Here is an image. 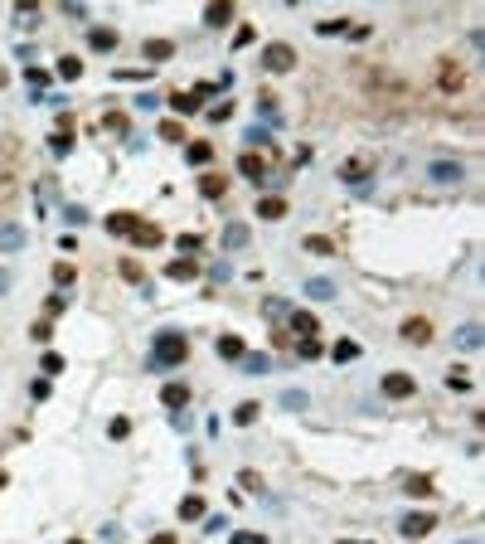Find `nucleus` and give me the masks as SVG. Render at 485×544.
Returning <instances> with one entry per match:
<instances>
[{
	"mask_svg": "<svg viewBox=\"0 0 485 544\" xmlns=\"http://www.w3.org/2000/svg\"><path fill=\"white\" fill-rule=\"evenodd\" d=\"M107 437H112V442H127V437H132V418H112Z\"/></svg>",
	"mask_w": 485,
	"mask_h": 544,
	"instance_id": "e433bc0d",
	"label": "nucleus"
},
{
	"mask_svg": "<svg viewBox=\"0 0 485 544\" xmlns=\"http://www.w3.org/2000/svg\"><path fill=\"white\" fill-rule=\"evenodd\" d=\"M136 229H141V214H132V209H122V214H107V234H112V239H132Z\"/></svg>",
	"mask_w": 485,
	"mask_h": 544,
	"instance_id": "39448f33",
	"label": "nucleus"
},
{
	"mask_svg": "<svg viewBox=\"0 0 485 544\" xmlns=\"http://www.w3.org/2000/svg\"><path fill=\"white\" fill-rule=\"evenodd\" d=\"M262 68H267V73H292V68H297V49H292V44H267V49H262Z\"/></svg>",
	"mask_w": 485,
	"mask_h": 544,
	"instance_id": "f03ea898",
	"label": "nucleus"
},
{
	"mask_svg": "<svg viewBox=\"0 0 485 544\" xmlns=\"http://www.w3.org/2000/svg\"><path fill=\"white\" fill-rule=\"evenodd\" d=\"M39 365H44V380H49V375H58V370H63V355H58V350H49L44 360H39Z\"/></svg>",
	"mask_w": 485,
	"mask_h": 544,
	"instance_id": "a18cd8bd",
	"label": "nucleus"
},
{
	"mask_svg": "<svg viewBox=\"0 0 485 544\" xmlns=\"http://www.w3.org/2000/svg\"><path fill=\"white\" fill-rule=\"evenodd\" d=\"M432 530H437V516H432V511L403 520V540H422V535H432Z\"/></svg>",
	"mask_w": 485,
	"mask_h": 544,
	"instance_id": "9d476101",
	"label": "nucleus"
},
{
	"mask_svg": "<svg viewBox=\"0 0 485 544\" xmlns=\"http://www.w3.org/2000/svg\"><path fill=\"white\" fill-rule=\"evenodd\" d=\"M151 544H180V540H175V535L165 530V535H156V540H151Z\"/></svg>",
	"mask_w": 485,
	"mask_h": 544,
	"instance_id": "052dcab7",
	"label": "nucleus"
},
{
	"mask_svg": "<svg viewBox=\"0 0 485 544\" xmlns=\"http://www.w3.org/2000/svg\"><path fill=\"white\" fill-rule=\"evenodd\" d=\"M199 194H204V199H223V194H228V175L204 170V175H199Z\"/></svg>",
	"mask_w": 485,
	"mask_h": 544,
	"instance_id": "f8f14e48",
	"label": "nucleus"
},
{
	"mask_svg": "<svg viewBox=\"0 0 485 544\" xmlns=\"http://www.w3.org/2000/svg\"><path fill=\"white\" fill-rule=\"evenodd\" d=\"M165 277H170V282H194V277H199V263H194V258H175V263L165 268Z\"/></svg>",
	"mask_w": 485,
	"mask_h": 544,
	"instance_id": "6ab92c4d",
	"label": "nucleus"
},
{
	"mask_svg": "<svg viewBox=\"0 0 485 544\" xmlns=\"http://www.w3.org/2000/svg\"><path fill=\"white\" fill-rule=\"evenodd\" d=\"M117 83H151V68L136 73V68H117Z\"/></svg>",
	"mask_w": 485,
	"mask_h": 544,
	"instance_id": "49530a36",
	"label": "nucleus"
},
{
	"mask_svg": "<svg viewBox=\"0 0 485 544\" xmlns=\"http://www.w3.org/2000/svg\"><path fill=\"white\" fill-rule=\"evenodd\" d=\"M54 73H58V78H63V83L82 78V58H78V54H63V58H58V68H54Z\"/></svg>",
	"mask_w": 485,
	"mask_h": 544,
	"instance_id": "c756f323",
	"label": "nucleus"
},
{
	"mask_svg": "<svg viewBox=\"0 0 485 544\" xmlns=\"http://www.w3.org/2000/svg\"><path fill=\"white\" fill-rule=\"evenodd\" d=\"M252 418H257V404H252V399H247V404H238V408H233V423H238V428H247Z\"/></svg>",
	"mask_w": 485,
	"mask_h": 544,
	"instance_id": "ea45409f",
	"label": "nucleus"
},
{
	"mask_svg": "<svg viewBox=\"0 0 485 544\" xmlns=\"http://www.w3.org/2000/svg\"><path fill=\"white\" fill-rule=\"evenodd\" d=\"M29 394H34V399H39V404H44V399H49V394H54V389H49V380H34V384H29Z\"/></svg>",
	"mask_w": 485,
	"mask_h": 544,
	"instance_id": "603ef678",
	"label": "nucleus"
},
{
	"mask_svg": "<svg viewBox=\"0 0 485 544\" xmlns=\"http://www.w3.org/2000/svg\"><path fill=\"white\" fill-rule=\"evenodd\" d=\"M141 54L151 58V63H165V58L175 54V44H170V39H151V44H141Z\"/></svg>",
	"mask_w": 485,
	"mask_h": 544,
	"instance_id": "c85d7f7f",
	"label": "nucleus"
},
{
	"mask_svg": "<svg viewBox=\"0 0 485 544\" xmlns=\"http://www.w3.org/2000/svg\"><path fill=\"white\" fill-rule=\"evenodd\" d=\"M117 272H122L127 282H141V277H146V272H141V263H136V258H122V263H117Z\"/></svg>",
	"mask_w": 485,
	"mask_h": 544,
	"instance_id": "a19ab883",
	"label": "nucleus"
},
{
	"mask_svg": "<svg viewBox=\"0 0 485 544\" xmlns=\"http://www.w3.org/2000/svg\"><path fill=\"white\" fill-rule=\"evenodd\" d=\"M287 321H292V330H297V340H311V335H316V330H321V321H316V316H311V311H292V316H287Z\"/></svg>",
	"mask_w": 485,
	"mask_h": 544,
	"instance_id": "aec40b11",
	"label": "nucleus"
},
{
	"mask_svg": "<svg viewBox=\"0 0 485 544\" xmlns=\"http://www.w3.org/2000/svg\"><path fill=\"white\" fill-rule=\"evenodd\" d=\"M68 544H82V540H68Z\"/></svg>",
	"mask_w": 485,
	"mask_h": 544,
	"instance_id": "e2e57ef3",
	"label": "nucleus"
},
{
	"mask_svg": "<svg viewBox=\"0 0 485 544\" xmlns=\"http://www.w3.org/2000/svg\"><path fill=\"white\" fill-rule=\"evenodd\" d=\"M49 277H54V287H73L78 268H73V263H54V272H49Z\"/></svg>",
	"mask_w": 485,
	"mask_h": 544,
	"instance_id": "473e14b6",
	"label": "nucleus"
},
{
	"mask_svg": "<svg viewBox=\"0 0 485 544\" xmlns=\"http://www.w3.org/2000/svg\"><path fill=\"white\" fill-rule=\"evenodd\" d=\"M262 316H267V321H287V316H292V301L287 297H262Z\"/></svg>",
	"mask_w": 485,
	"mask_h": 544,
	"instance_id": "a878e982",
	"label": "nucleus"
},
{
	"mask_svg": "<svg viewBox=\"0 0 485 544\" xmlns=\"http://www.w3.org/2000/svg\"><path fill=\"white\" fill-rule=\"evenodd\" d=\"M297 355L301 360H321V340L311 335V340H297Z\"/></svg>",
	"mask_w": 485,
	"mask_h": 544,
	"instance_id": "c03bdc74",
	"label": "nucleus"
},
{
	"mask_svg": "<svg viewBox=\"0 0 485 544\" xmlns=\"http://www.w3.org/2000/svg\"><path fill=\"white\" fill-rule=\"evenodd\" d=\"M175 248H180V258H194V253L204 248V239H199V234H180V239H175Z\"/></svg>",
	"mask_w": 485,
	"mask_h": 544,
	"instance_id": "f704fd0d",
	"label": "nucleus"
},
{
	"mask_svg": "<svg viewBox=\"0 0 485 544\" xmlns=\"http://www.w3.org/2000/svg\"><path fill=\"white\" fill-rule=\"evenodd\" d=\"M161 141L180 146V141H185V122H175V117H170V122H161Z\"/></svg>",
	"mask_w": 485,
	"mask_h": 544,
	"instance_id": "2f4dec72",
	"label": "nucleus"
},
{
	"mask_svg": "<svg viewBox=\"0 0 485 544\" xmlns=\"http://www.w3.org/2000/svg\"><path fill=\"white\" fill-rule=\"evenodd\" d=\"M63 306H68V301H63V292H54V297L44 301V311H49V316H63Z\"/></svg>",
	"mask_w": 485,
	"mask_h": 544,
	"instance_id": "8fccbe9b",
	"label": "nucleus"
},
{
	"mask_svg": "<svg viewBox=\"0 0 485 544\" xmlns=\"http://www.w3.org/2000/svg\"><path fill=\"white\" fill-rule=\"evenodd\" d=\"M10 282H15V272H10V268H0V297L10 292Z\"/></svg>",
	"mask_w": 485,
	"mask_h": 544,
	"instance_id": "bf43d9fd",
	"label": "nucleus"
},
{
	"mask_svg": "<svg viewBox=\"0 0 485 544\" xmlns=\"http://www.w3.org/2000/svg\"><path fill=\"white\" fill-rule=\"evenodd\" d=\"M25 248V229L20 224H0V253H20Z\"/></svg>",
	"mask_w": 485,
	"mask_h": 544,
	"instance_id": "412c9836",
	"label": "nucleus"
},
{
	"mask_svg": "<svg viewBox=\"0 0 485 544\" xmlns=\"http://www.w3.org/2000/svg\"><path fill=\"white\" fill-rule=\"evenodd\" d=\"M228 117H233V103H228V98H223L218 108H209V122H228Z\"/></svg>",
	"mask_w": 485,
	"mask_h": 544,
	"instance_id": "de8ad7c7",
	"label": "nucleus"
},
{
	"mask_svg": "<svg viewBox=\"0 0 485 544\" xmlns=\"http://www.w3.org/2000/svg\"><path fill=\"white\" fill-rule=\"evenodd\" d=\"M204 25H209V29H223V25H233V0H214V5L204 10Z\"/></svg>",
	"mask_w": 485,
	"mask_h": 544,
	"instance_id": "4468645a",
	"label": "nucleus"
},
{
	"mask_svg": "<svg viewBox=\"0 0 485 544\" xmlns=\"http://www.w3.org/2000/svg\"><path fill=\"white\" fill-rule=\"evenodd\" d=\"M257 219H267V224L287 219V199H282V194H267V199H257Z\"/></svg>",
	"mask_w": 485,
	"mask_h": 544,
	"instance_id": "a211bd4d",
	"label": "nucleus"
},
{
	"mask_svg": "<svg viewBox=\"0 0 485 544\" xmlns=\"http://www.w3.org/2000/svg\"><path fill=\"white\" fill-rule=\"evenodd\" d=\"M238 481H242V491H262V481H257V471H242Z\"/></svg>",
	"mask_w": 485,
	"mask_h": 544,
	"instance_id": "4d7b16f0",
	"label": "nucleus"
},
{
	"mask_svg": "<svg viewBox=\"0 0 485 544\" xmlns=\"http://www.w3.org/2000/svg\"><path fill=\"white\" fill-rule=\"evenodd\" d=\"M369 175H374V161H369V156H354V161L340 165V180H350V185H364Z\"/></svg>",
	"mask_w": 485,
	"mask_h": 544,
	"instance_id": "6e6552de",
	"label": "nucleus"
},
{
	"mask_svg": "<svg viewBox=\"0 0 485 544\" xmlns=\"http://www.w3.org/2000/svg\"><path fill=\"white\" fill-rule=\"evenodd\" d=\"M5 83H10V78H5V68H0V88H5Z\"/></svg>",
	"mask_w": 485,
	"mask_h": 544,
	"instance_id": "680f3d73",
	"label": "nucleus"
},
{
	"mask_svg": "<svg viewBox=\"0 0 485 544\" xmlns=\"http://www.w3.org/2000/svg\"><path fill=\"white\" fill-rule=\"evenodd\" d=\"M189 360V335L175 326L156 330V340H151V355H146V370L151 375H161V370H180Z\"/></svg>",
	"mask_w": 485,
	"mask_h": 544,
	"instance_id": "f257e3e1",
	"label": "nucleus"
},
{
	"mask_svg": "<svg viewBox=\"0 0 485 544\" xmlns=\"http://www.w3.org/2000/svg\"><path fill=\"white\" fill-rule=\"evenodd\" d=\"M427 175L437 180V185H457L466 170H461V161H432V165H427Z\"/></svg>",
	"mask_w": 485,
	"mask_h": 544,
	"instance_id": "9b49d317",
	"label": "nucleus"
},
{
	"mask_svg": "<svg viewBox=\"0 0 485 544\" xmlns=\"http://www.w3.org/2000/svg\"><path fill=\"white\" fill-rule=\"evenodd\" d=\"M233 277V268H228V258H218V268H214V282H228Z\"/></svg>",
	"mask_w": 485,
	"mask_h": 544,
	"instance_id": "13d9d810",
	"label": "nucleus"
},
{
	"mask_svg": "<svg viewBox=\"0 0 485 544\" xmlns=\"http://www.w3.org/2000/svg\"><path fill=\"white\" fill-rule=\"evenodd\" d=\"M49 151H54L58 161H63V156H68V151H73V127H58V132L49 136Z\"/></svg>",
	"mask_w": 485,
	"mask_h": 544,
	"instance_id": "cd10ccee",
	"label": "nucleus"
},
{
	"mask_svg": "<svg viewBox=\"0 0 485 544\" xmlns=\"http://www.w3.org/2000/svg\"><path fill=\"white\" fill-rule=\"evenodd\" d=\"M161 404L170 408V413H180V408L189 404V384H185V380H170V384L161 389Z\"/></svg>",
	"mask_w": 485,
	"mask_h": 544,
	"instance_id": "1a4fd4ad",
	"label": "nucleus"
},
{
	"mask_svg": "<svg viewBox=\"0 0 485 544\" xmlns=\"http://www.w3.org/2000/svg\"><path fill=\"white\" fill-rule=\"evenodd\" d=\"M330 360H335V365H354V360H359V340H350V335L335 340V345H330Z\"/></svg>",
	"mask_w": 485,
	"mask_h": 544,
	"instance_id": "4be33fe9",
	"label": "nucleus"
},
{
	"mask_svg": "<svg viewBox=\"0 0 485 544\" xmlns=\"http://www.w3.org/2000/svg\"><path fill=\"white\" fill-rule=\"evenodd\" d=\"M378 389H383L388 399H412V394H417V380H412V375H403V370H393V375H383V380H378Z\"/></svg>",
	"mask_w": 485,
	"mask_h": 544,
	"instance_id": "20e7f679",
	"label": "nucleus"
},
{
	"mask_svg": "<svg viewBox=\"0 0 485 544\" xmlns=\"http://www.w3.org/2000/svg\"><path fill=\"white\" fill-rule=\"evenodd\" d=\"M316 29H321V34H345V29H350V25H345V20H321V25H316Z\"/></svg>",
	"mask_w": 485,
	"mask_h": 544,
	"instance_id": "3c124183",
	"label": "nucleus"
},
{
	"mask_svg": "<svg viewBox=\"0 0 485 544\" xmlns=\"http://www.w3.org/2000/svg\"><path fill=\"white\" fill-rule=\"evenodd\" d=\"M25 83H29V88H34V93H44V88H49V83H54V78H49L44 68H29V73H25Z\"/></svg>",
	"mask_w": 485,
	"mask_h": 544,
	"instance_id": "37998d69",
	"label": "nucleus"
},
{
	"mask_svg": "<svg viewBox=\"0 0 485 544\" xmlns=\"http://www.w3.org/2000/svg\"><path fill=\"white\" fill-rule=\"evenodd\" d=\"M247 141H252V146H262V151H267L272 141H267V132H262V127H252V132H247Z\"/></svg>",
	"mask_w": 485,
	"mask_h": 544,
	"instance_id": "6e6d98bb",
	"label": "nucleus"
},
{
	"mask_svg": "<svg viewBox=\"0 0 485 544\" xmlns=\"http://www.w3.org/2000/svg\"><path fill=\"white\" fill-rule=\"evenodd\" d=\"M301 248H306V253H316V258H335V253H340V244H330L325 234H311V239H301Z\"/></svg>",
	"mask_w": 485,
	"mask_h": 544,
	"instance_id": "5701e85b",
	"label": "nucleus"
},
{
	"mask_svg": "<svg viewBox=\"0 0 485 544\" xmlns=\"http://www.w3.org/2000/svg\"><path fill=\"white\" fill-rule=\"evenodd\" d=\"M466 544H476V540H466Z\"/></svg>",
	"mask_w": 485,
	"mask_h": 544,
	"instance_id": "69168bd1",
	"label": "nucleus"
},
{
	"mask_svg": "<svg viewBox=\"0 0 485 544\" xmlns=\"http://www.w3.org/2000/svg\"><path fill=\"white\" fill-rule=\"evenodd\" d=\"M398 330H403L407 345H427V340H432V321H427V316H407Z\"/></svg>",
	"mask_w": 485,
	"mask_h": 544,
	"instance_id": "423d86ee",
	"label": "nucleus"
},
{
	"mask_svg": "<svg viewBox=\"0 0 485 544\" xmlns=\"http://www.w3.org/2000/svg\"><path fill=\"white\" fill-rule=\"evenodd\" d=\"M403 491H407V496H432L437 486H432V476H407V481H403Z\"/></svg>",
	"mask_w": 485,
	"mask_h": 544,
	"instance_id": "c9c22d12",
	"label": "nucleus"
},
{
	"mask_svg": "<svg viewBox=\"0 0 485 544\" xmlns=\"http://www.w3.org/2000/svg\"><path fill=\"white\" fill-rule=\"evenodd\" d=\"M252 44V25H238V34H233V49H247Z\"/></svg>",
	"mask_w": 485,
	"mask_h": 544,
	"instance_id": "09e8293b",
	"label": "nucleus"
},
{
	"mask_svg": "<svg viewBox=\"0 0 485 544\" xmlns=\"http://www.w3.org/2000/svg\"><path fill=\"white\" fill-rule=\"evenodd\" d=\"M87 49H92V54H112V49H117V29L92 25L87 29Z\"/></svg>",
	"mask_w": 485,
	"mask_h": 544,
	"instance_id": "ddd939ff",
	"label": "nucleus"
},
{
	"mask_svg": "<svg viewBox=\"0 0 485 544\" xmlns=\"http://www.w3.org/2000/svg\"><path fill=\"white\" fill-rule=\"evenodd\" d=\"M185 156H189V165H209L214 161V146H209V141H189Z\"/></svg>",
	"mask_w": 485,
	"mask_h": 544,
	"instance_id": "7c9ffc66",
	"label": "nucleus"
},
{
	"mask_svg": "<svg viewBox=\"0 0 485 544\" xmlns=\"http://www.w3.org/2000/svg\"><path fill=\"white\" fill-rule=\"evenodd\" d=\"M165 103H170V112H175V117H189V112H199V98H194V93H170Z\"/></svg>",
	"mask_w": 485,
	"mask_h": 544,
	"instance_id": "bb28decb",
	"label": "nucleus"
},
{
	"mask_svg": "<svg viewBox=\"0 0 485 544\" xmlns=\"http://www.w3.org/2000/svg\"><path fill=\"white\" fill-rule=\"evenodd\" d=\"M311 404V399H306V389H287V394H282V408H292V413H297V408H306Z\"/></svg>",
	"mask_w": 485,
	"mask_h": 544,
	"instance_id": "58836bf2",
	"label": "nucleus"
},
{
	"mask_svg": "<svg viewBox=\"0 0 485 544\" xmlns=\"http://www.w3.org/2000/svg\"><path fill=\"white\" fill-rule=\"evenodd\" d=\"M132 244L136 248H156V244H165V234L156 229V224H146V219H141V229L132 234Z\"/></svg>",
	"mask_w": 485,
	"mask_h": 544,
	"instance_id": "b1692460",
	"label": "nucleus"
},
{
	"mask_svg": "<svg viewBox=\"0 0 485 544\" xmlns=\"http://www.w3.org/2000/svg\"><path fill=\"white\" fill-rule=\"evenodd\" d=\"M252 244V234H247V224H228L223 229V253H238V248Z\"/></svg>",
	"mask_w": 485,
	"mask_h": 544,
	"instance_id": "2eb2a0df",
	"label": "nucleus"
},
{
	"mask_svg": "<svg viewBox=\"0 0 485 544\" xmlns=\"http://www.w3.org/2000/svg\"><path fill=\"white\" fill-rule=\"evenodd\" d=\"M335 292H340V287H335L330 277H306V297L311 301H335Z\"/></svg>",
	"mask_w": 485,
	"mask_h": 544,
	"instance_id": "dca6fc26",
	"label": "nucleus"
},
{
	"mask_svg": "<svg viewBox=\"0 0 485 544\" xmlns=\"http://www.w3.org/2000/svg\"><path fill=\"white\" fill-rule=\"evenodd\" d=\"M180 520H204V501H199V496H185V501H180Z\"/></svg>",
	"mask_w": 485,
	"mask_h": 544,
	"instance_id": "72a5a7b5",
	"label": "nucleus"
},
{
	"mask_svg": "<svg viewBox=\"0 0 485 544\" xmlns=\"http://www.w3.org/2000/svg\"><path fill=\"white\" fill-rule=\"evenodd\" d=\"M238 170H242V180H252V185H262V180H267V161H262L257 151H242V156H238Z\"/></svg>",
	"mask_w": 485,
	"mask_h": 544,
	"instance_id": "0eeeda50",
	"label": "nucleus"
},
{
	"mask_svg": "<svg viewBox=\"0 0 485 544\" xmlns=\"http://www.w3.org/2000/svg\"><path fill=\"white\" fill-rule=\"evenodd\" d=\"M102 127H112V132H127V117H122V112H107V122H102Z\"/></svg>",
	"mask_w": 485,
	"mask_h": 544,
	"instance_id": "5fc2aeb1",
	"label": "nucleus"
},
{
	"mask_svg": "<svg viewBox=\"0 0 485 544\" xmlns=\"http://www.w3.org/2000/svg\"><path fill=\"white\" fill-rule=\"evenodd\" d=\"M437 88H442V93H461V88H466V68H461L452 54L437 58Z\"/></svg>",
	"mask_w": 485,
	"mask_h": 544,
	"instance_id": "7ed1b4c3",
	"label": "nucleus"
},
{
	"mask_svg": "<svg viewBox=\"0 0 485 544\" xmlns=\"http://www.w3.org/2000/svg\"><path fill=\"white\" fill-rule=\"evenodd\" d=\"M457 345L466 355H476V350H481V326H476V321H466V326L457 330Z\"/></svg>",
	"mask_w": 485,
	"mask_h": 544,
	"instance_id": "393cba45",
	"label": "nucleus"
},
{
	"mask_svg": "<svg viewBox=\"0 0 485 544\" xmlns=\"http://www.w3.org/2000/svg\"><path fill=\"white\" fill-rule=\"evenodd\" d=\"M238 365L247 370V375H267V370H272V360H267V355H252V360H238Z\"/></svg>",
	"mask_w": 485,
	"mask_h": 544,
	"instance_id": "79ce46f5",
	"label": "nucleus"
},
{
	"mask_svg": "<svg viewBox=\"0 0 485 544\" xmlns=\"http://www.w3.org/2000/svg\"><path fill=\"white\" fill-rule=\"evenodd\" d=\"M447 389H457V394H471V375H466V370H447Z\"/></svg>",
	"mask_w": 485,
	"mask_h": 544,
	"instance_id": "4c0bfd02",
	"label": "nucleus"
},
{
	"mask_svg": "<svg viewBox=\"0 0 485 544\" xmlns=\"http://www.w3.org/2000/svg\"><path fill=\"white\" fill-rule=\"evenodd\" d=\"M233 544H267V540H262V535H252V530H238V535H233Z\"/></svg>",
	"mask_w": 485,
	"mask_h": 544,
	"instance_id": "864d4df0",
	"label": "nucleus"
},
{
	"mask_svg": "<svg viewBox=\"0 0 485 544\" xmlns=\"http://www.w3.org/2000/svg\"><path fill=\"white\" fill-rule=\"evenodd\" d=\"M247 345H242V335H218V360H228V365H238Z\"/></svg>",
	"mask_w": 485,
	"mask_h": 544,
	"instance_id": "f3484780",
	"label": "nucleus"
},
{
	"mask_svg": "<svg viewBox=\"0 0 485 544\" xmlns=\"http://www.w3.org/2000/svg\"><path fill=\"white\" fill-rule=\"evenodd\" d=\"M359 544H369V540H359Z\"/></svg>",
	"mask_w": 485,
	"mask_h": 544,
	"instance_id": "0e129e2a",
	"label": "nucleus"
}]
</instances>
